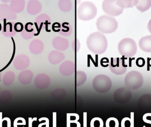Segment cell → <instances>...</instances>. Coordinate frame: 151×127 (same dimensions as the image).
Instances as JSON below:
<instances>
[{
  "mask_svg": "<svg viewBox=\"0 0 151 127\" xmlns=\"http://www.w3.org/2000/svg\"><path fill=\"white\" fill-rule=\"evenodd\" d=\"M86 44L91 52L97 55L104 53L108 47L106 37L99 32L91 34L87 38Z\"/></svg>",
  "mask_w": 151,
  "mask_h": 127,
  "instance_id": "1",
  "label": "cell"
},
{
  "mask_svg": "<svg viewBox=\"0 0 151 127\" xmlns=\"http://www.w3.org/2000/svg\"><path fill=\"white\" fill-rule=\"evenodd\" d=\"M97 13L96 7L91 2H83L77 7V18L82 21H88L93 19L96 16Z\"/></svg>",
  "mask_w": 151,
  "mask_h": 127,
  "instance_id": "2",
  "label": "cell"
},
{
  "mask_svg": "<svg viewBox=\"0 0 151 127\" xmlns=\"http://www.w3.org/2000/svg\"><path fill=\"white\" fill-rule=\"evenodd\" d=\"M96 25L99 32L111 34L117 30L118 23L114 18L107 15H103L97 19Z\"/></svg>",
  "mask_w": 151,
  "mask_h": 127,
  "instance_id": "3",
  "label": "cell"
},
{
  "mask_svg": "<svg viewBox=\"0 0 151 127\" xmlns=\"http://www.w3.org/2000/svg\"><path fill=\"white\" fill-rule=\"evenodd\" d=\"M137 50L136 42L130 38L122 39L118 45L119 53L122 56L125 57H133L136 54Z\"/></svg>",
  "mask_w": 151,
  "mask_h": 127,
  "instance_id": "4",
  "label": "cell"
},
{
  "mask_svg": "<svg viewBox=\"0 0 151 127\" xmlns=\"http://www.w3.org/2000/svg\"><path fill=\"white\" fill-rule=\"evenodd\" d=\"M92 86L96 92L104 94L111 89L112 83L107 75L104 74L96 75L92 81Z\"/></svg>",
  "mask_w": 151,
  "mask_h": 127,
  "instance_id": "5",
  "label": "cell"
},
{
  "mask_svg": "<svg viewBox=\"0 0 151 127\" xmlns=\"http://www.w3.org/2000/svg\"><path fill=\"white\" fill-rule=\"evenodd\" d=\"M143 83V76L142 73L138 71H131L128 73L125 76V86L130 90L140 88L142 86Z\"/></svg>",
  "mask_w": 151,
  "mask_h": 127,
  "instance_id": "6",
  "label": "cell"
},
{
  "mask_svg": "<svg viewBox=\"0 0 151 127\" xmlns=\"http://www.w3.org/2000/svg\"><path fill=\"white\" fill-rule=\"evenodd\" d=\"M117 0H104L102 3V9L104 12L110 17H117L123 12L122 9L116 4Z\"/></svg>",
  "mask_w": 151,
  "mask_h": 127,
  "instance_id": "7",
  "label": "cell"
},
{
  "mask_svg": "<svg viewBox=\"0 0 151 127\" xmlns=\"http://www.w3.org/2000/svg\"><path fill=\"white\" fill-rule=\"evenodd\" d=\"M109 67L113 73L116 75H122L127 72V65L125 63V60L123 58L112 57Z\"/></svg>",
  "mask_w": 151,
  "mask_h": 127,
  "instance_id": "8",
  "label": "cell"
},
{
  "mask_svg": "<svg viewBox=\"0 0 151 127\" xmlns=\"http://www.w3.org/2000/svg\"><path fill=\"white\" fill-rule=\"evenodd\" d=\"M132 95L130 90L126 87L119 88L114 93V99L115 102L120 104H125L131 100Z\"/></svg>",
  "mask_w": 151,
  "mask_h": 127,
  "instance_id": "9",
  "label": "cell"
},
{
  "mask_svg": "<svg viewBox=\"0 0 151 127\" xmlns=\"http://www.w3.org/2000/svg\"><path fill=\"white\" fill-rule=\"evenodd\" d=\"M51 80L50 78L46 74L41 73L37 75L35 79V86L40 89L47 88L49 87Z\"/></svg>",
  "mask_w": 151,
  "mask_h": 127,
  "instance_id": "10",
  "label": "cell"
},
{
  "mask_svg": "<svg viewBox=\"0 0 151 127\" xmlns=\"http://www.w3.org/2000/svg\"><path fill=\"white\" fill-rule=\"evenodd\" d=\"M137 107L141 110H151V95L147 94L141 96L137 101Z\"/></svg>",
  "mask_w": 151,
  "mask_h": 127,
  "instance_id": "11",
  "label": "cell"
},
{
  "mask_svg": "<svg viewBox=\"0 0 151 127\" xmlns=\"http://www.w3.org/2000/svg\"><path fill=\"white\" fill-rule=\"evenodd\" d=\"M75 65L71 61H66L60 65L59 71L61 74L65 76H70L74 73Z\"/></svg>",
  "mask_w": 151,
  "mask_h": 127,
  "instance_id": "12",
  "label": "cell"
},
{
  "mask_svg": "<svg viewBox=\"0 0 151 127\" xmlns=\"http://www.w3.org/2000/svg\"><path fill=\"white\" fill-rule=\"evenodd\" d=\"M52 45L58 51H63L69 47V42L65 38L57 36L53 39Z\"/></svg>",
  "mask_w": 151,
  "mask_h": 127,
  "instance_id": "13",
  "label": "cell"
},
{
  "mask_svg": "<svg viewBox=\"0 0 151 127\" xmlns=\"http://www.w3.org/2000/svg\"><path fill=\"white\" fill-rule=\"evenodd\" d=\"M35 21L40 30L45 29L47 32H50L48 30V26L50 24L51 19L47 14H42L40 15L36 19Z\"/></svg>",
  "mask_w": 151,
  "mask_h": 127,
  "instance_id": "14",
  "label": "cell"
},
{
  "mask_svg": "<svg viewBox=\"0 0 151 127\" xmlns=\"http://www.w3.org/2000/svg\"><path fill=\"white\" fill-rule=\"evenodd\" d=\"M65 57L64 54L62 52L58 50H53L49 55L48 60L50 63L57 65L63 61Z\"/></svg>",
  "mask_w": 151,
  "mask_h": 127,
  "instance_id": "15",
  "label": "cell"
},
{
  "mask_svg": "<svg viewBox=\"0 0 151 127\" xmlns=\"http://www.w3.org/2000/svg\"><path fill=\"white\" fill-rule=\"evenodd\" d=\"M44 44L42 41L39 39L32 41L30 45V51L35 55H40L43 52Z\"/></svg>",
  "mask_w": 151,
  "mask_h": 127,
  "instance_id": "16",
  "label": "cell"
},
{
  "mask_svg": "<svg viewBox=\"0 0 151 127\" xmlns=\"http://www.w3.org/2000/svg\"><path fill=\"white\" fill-rule=\"evenodd\" d=\"M42 6L38 1H31L28 2L27 11L31 15H36L41 11Z\"/></svg>",
  "mask_w": 151,
  "mask_h": 127,
  "instance_id": "17",
  "label": "cell"
},
{
  "mask_svg": "<svg viewBox=\"0 0 151 127\" xmlns=\"http://www.w3.org/2000/svg\"><path fill=\"white\" fill-rule=\"evenodd\" d=\"M140 48L147 53H151V35L145 36L140 39L139 42Z\"/></svg>",
  "mask_w": 151,
  "mask_h": 127,
  "instance_id": "18",
  "label": "cell"
},
{
  "mask_svg": "<svg viewBox=\"0 0 151 127\" xmlns=\"http://www.w3.org/2000/svg\"><path fill=\"white\" fill-rule=\"evenodd\" d=\"M79 118L77 113H67V127H81V124L78 121Z\"/></svg>",
  "mask_w": 151,
  "mask_h": 127,
  "instance_id": "19",
  "label": "cell"
},
{
  "mask_svg": "<svg viewBox=\"0 0 151 127\" xmlns=\"http://www.w3.org/2000/svg\"><path fill=\"white\" fill-rule=\"evenodd\" d=\"M135 6L139 11L145 12L150 8L151 0H137Z\"/></svg>",
  "mask_w": 151,
  "mask_h": 127,
  "instance_id": "20",
  "label": "cell"
},
{
  "mask_svg": "<svg viewBox=\"0 0 151 127\" xmlns=\"http://www.w3.org/2000/svg\"><path fill=\"white\" fill-rule=\"evenodd\" d=\"M58 6L61 11L69 12L72 9V2L70 0H60L58 1Z\"/></svg>",
  "mask_w": 151,
  "mask_h": 127,
  "instance_id": "21",
  "label": "cell"
},
{
  "mask_svg": "<svg viewBox=\"0 0 151 127\" xmlns=\"http://www.w3.org/2000/svg\"><path fill=\"white\" fill-rule=\"evenodd\" d=\"M137 0H117L116 4L122 9H129L135 6Z\"/></svg>",
  "mask_w": 151,
  "mask_h": 127,
  "instance_id": "22",
  "label": "cell"
},
{
  "mask_svg": "<svg viewBox=\"0 0 151 127\" xmlns=\"http://www.w3.org/2000/svg\"><path fill=\"white\" fill-rule=\"evenodd\" d=\"M66 91L63 88H58L52 91L51 95L54 99L60 100L66 97Z\"/></svg>",
  "mask_w": 151,
  "mask_h": 127,
  "instance_id": "23",
  "label": "cell"
},
{
  "mask_svg": "<svg viewBox=\"0 0 151 127\" xmlns=\"http://www.w3.org/2000/svg\"><path fill=\"white\" fill-rule=\"evenodd\" d=\"M87 79L86 73L83 71H77L76 73V85L80 87L83 85Z\"/></svg>",
  "mask_w": 151,
  "mask_h": 127,
  "instance_id": "24",
  "label": "cell"
},
{
  "mask_svg": "<svg viewBox=\"0 0 151 127\" xmlns=\"http://www.w3.org/2000/svg\"><path fill=\"white\" fill-rule=\"evenodd\" d=\"M62 26L63 27L66 28V30L63 28L59 32V33L61 35L64 36H69L72 33L73 31L72 27L71 25L69 23L65 22V23H63Z\"/></svg>",
  "mask_w": 151,
  "mask_h": 127,
  "instance_id": "25",
  "label": "cell"
},
{
  "mask_svg": "<svg viewBox=\"0 0 151 127\" xmlns=\"http://www.w3.org/2000/svg\"><path fill=\"white\" fill-rule=\"evenodd\" d=\"M103 120L98 117H96L91 119L90 122L91 127H104Z\"/></svg>",
  "mask_w": 151,
  "mask_h": 127,
  "instance_id": "26",
  "label": "cell"
},
{
  "mask_svg": "<svg viewBox=\"0 0 151 127\" xmlns=\"http://www.w3.org/2000/svg\"><path fill=\"white\" fill-rule=\"evenodd\" d=\"M119 124L118 120L114 117L107 119L106 122V127H119Z\"/></svg>",
  "mask_w": 151,
  "mask_h": 127,
  "instance_id": "27",
  "label": "cell"
},
{
  "mask_svg": "<svg viewBox=\"0 0 151 127\" xmlns=\"http://www.w3.org/2000/svg\"><path fill=\"white\" fill-rule=\"evenodd\" d=\"M26 125L25 120L23 118H18L15 120L13 122L14 127H17L18 126H25Z\"/></svg>",
  "mask_w": 151,
  "mask_h": 127,
  "instance_id": "28",
  "label": "cell"
},
{
  "mask_svg": "<svg viewBox=\"0 0 151 127\" xmlns=\"http://www.w3.org/2000/svg\"><path fill=\"white\" fill-rule=\"evenodd\" d=\"M121 127H131L130 118L126 117L122 120Z\"/></svg>",
  "mask_w": 151,
  "mask_h": 127,
  "instance_id": "29",
  "label": "cell"
},
{
  "mask_svg": "<svg viewBox=\"0 0 151 127\" xmlns=\"http://www.w3.org/2000/svg\"><path fill=\"white\" fill-rule=\"evenodd\" d=\"M80 43L78 39H76L73 41L72 44V48L74 52H78L80 50Z\"/></svg>",
  "mask_w": 151,
  "mask_h": 127,
  "instance_id": "30",
  "label": "cell"
},
{
  "mask_svg": "<svg viewBox=\"0 0 151 127\" xmlns=\"http://www.w3.org/2000/svg\"><path fill=\"white\" fill-rule=\"evenodd\" d=\"M42 121H44L45 122L40 124L38 126V127H50L49 120L48 118L44 117V118H41L39 119L40 122H41Z\"/></svg>",
  "mask_w": 151,
  "mask_h": 127,
  "instance_id": "31",
  "label": "cell"
},
{
  "mask_svg": "<svg viewBox=\"0 0 151 127\" xmlns=\"http://www.w3.org/2000/svg\"><path fill=\"white\" fill-rule=\"evenodd\" d=\"M136 63L137 65L139 67H142L145 65V60L142 57H139L137 59Z\"/></svg>",
  "mask_w": 151,
  "mask_h": 127,
  "instance_id": "32",
  "label": "cell"
},
{
  "mask_svg": "<svg viewBox=\"0 0 151 127\" xmlns=\"http://www.w3.org/2000/svg\"><path fill=\"white\" fill-rule=\"evenodd\" d=\"M61 25L59 23H54L52 25V29H53V31L56 32H59L61 31V29H60L61 28Z\"/></svg>",
  "mask_w": 151,
  "mask_h": 127,
  "instance_id": "33",
  "label": "cell"
},
{
  "mask_svg": "<svg viewBox=\"0 0 151 127\" xmlns=\"http://www.w3.org/2000/svg\"><path fill=\"white\" fill-rule=\"evenodd\" d=\"M148 117H151V113H146L145 114L143 117V120L145 123L151 125V120L147 119V118Z\"/></svg>",
  "mask_w": 151,
  "mask_h": 127,
  "instance_id": "34",
  "label": "cell"
},
{
  "mask_svg": "<svg viewBox=\"0 0 151 127\" xmlns=\"http://www.w3.org/2000/svg\"><path fill=\"white\" fill-rule=\"evenodd\" d=\"M57 113L54 112L53 113V127H57Z\"/></svg>",
  "mask_w": 151,
  "mask_h": 127,
  "instance_id": "35",
  "label": "cell"
},
{
  "mask_svg": "<svg viewBox=\"0 0 151 127\" xmlns=\"http://www.w3.org/2000/svg\"><path fill=\"white\" fill-rule=\"evenodd\" d=\"M83 127H87V113H83Z\"/></svg>",
  "mask_w": 151,
  "mask_h": 127,
  "instance_id": "36",
  "label": "cell"
},
{
  "mask_svg": "<svg viewBox=\"0 0 151 127\" xmlns=\"http://www.w3.org/2000/svg\"><path fill=\"white\" fill-rule=\"evenodd\" d=\"M28 127H32V123L33 121H36L37 118H28Z\"/></svg>",
  "mask_w": 151,
  "mask_h": 127,
  "instance_id": "37",
  "label": "cell"
},
{
  "mask_svg": "<svg viewBox=\"0 0 151 127\" xmlns=\"http://www.w3.org/2000/svg\"><path fill=\"white\" fill-rule=\"evenodd\" d=\"M130 121H131V127H134V112H131V114H130Z\"/></svg>",
  "mask_w": 151,
  "mask_h": 127,
  "instance_id": "38",
  "label": "cell"
},
{
  "mask_svg": "<svg viewBox=\"0 0 151 127\" xmlns=\"http://www.w3.org/2000/svg\"><path fill=\"white\" fill-rule=\"evenodd\" d=\"M3 120L6 121H7V127H11V120L9 118H3Z\"/></svg>",
  "mask_w": 151,
  "mask_h": 127,
  "instance_id": "39",
  "label": "cell"
},
{
  "mask_svg": "<svg viewBox=\"0 0 151 127\" xmlns=\"http://www.w3.org/2000/svg\"><path fill=\"white\" fill-rule=\"evenodd\" d=\"M3 121L2 113L0 112V127H2Z\"/></svg>",
  "mask_w": 151,
  "mask_h": 127,
  "instance_id": "40",
  "label": "cell"
},
{
  "mask_svg": "<svg viewBox=\"0 0 151 127\" xmlns=\"http://www.w3.org/2000/svg\"><path fill=\"white\" fill-rule=\"evenodd\" d=\"M147 27H148V30H149V32H150L151 34V19L149 21V23H148Z\"/></svg>",
  "mask_w": 151,
  "mask_h": 127,
  "instance_id": "41",
  "label": "cell"
},
{
  "mask_svg": "<svg viewBox=\"0 0 151 127\" xmlns=\"http://www.w3.org/2000/svg\"><path fill=\"white\" fill-rule=\"evenodd\" d=\"M149 60V62H148V64H149V65H150V67L151 68V58Z\"/></svg>",
  "mask_w": 151,
  "mask_h": 127,
  "instance_id": "42",
  "label": "cell"
}]
</instances>
